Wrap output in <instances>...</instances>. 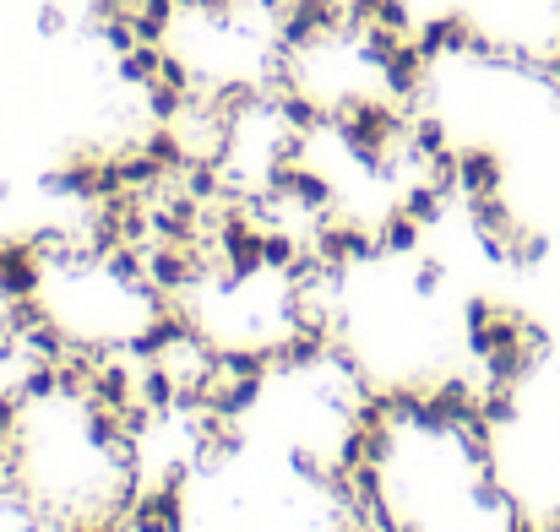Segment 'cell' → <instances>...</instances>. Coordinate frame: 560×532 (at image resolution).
<instances>
[{"label": "cell", "instance_id": "cell-1", "mask_svg": "<svg viewBox=\"0 0 560 532\" xmlns=\"http://www.w3.org/2000/svg\"><path fill=\"white\" fill-rule=\"evenodd\" d=\"M506 164L495 147H457V196H501Z\"/></svg>", "mask_w": 560, "mask_h": 532}, {"label": "cell", "instance_id": "cell-5", "mask_svg": "<svg viewBox=\"0 0 560 532\" xmlns=\"http://www.w3.org/2000/svg\"><path fill=\"white\" fill-rule=\"evenodd\" d=\"M38 33H49V38L66 33V11H60V5H44V11H38Z\"/></svg>", "mask_w": 560, "mask_h": 532}, {"label": "cell", "instance_id": "cell-2", "mask_svg": "<svg viewBox=\"0 0 560 532\" xmlns=\"http://www.w3.org/2000/svg\"><path fill=\"white\" fill-rule=\"evenodd\" d=\"M82 402L126 413V407L137 402V369H131V364H120V358H104V364L93 369V386H88V397H82Z\"/></svg>", "mask_w": 560, "mask_h": 532}, {"label": "cell", "instance_id": "cell-3", "mask_svg": "<svg viewBox=\"0 0 560 532\" xmlns=\"http://www.w3.org/2000/svg\"><path fill=\"white\" fill-rule=\"evenodd\" d=\"M375 239H381V256H413L419 239H424V223L392 201V206L381 212V223H375Z\"/></svg>", "mask_w": 560, "mask_h": 532}, {"label": "cell", "instance_id": "cell-4", "mask_svg": "<svg viewBox=\"0 0 560 532\" xmlns=\"http://www.w3.org/2000/svg\"><path fill=\"white\" fill-rule=\"evenodd\" d=\"M159 66H164V44H131L126 55H115V71L126 87H148L159 82Z\"/></svg>", "mask_w": 560, "mask_h": 532}]
</instances>
